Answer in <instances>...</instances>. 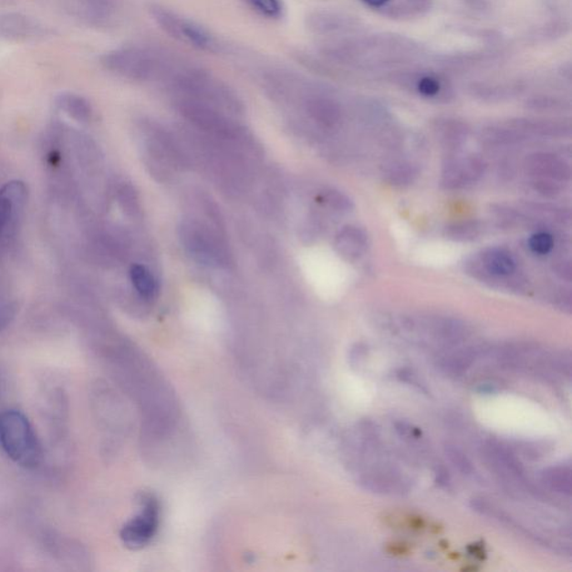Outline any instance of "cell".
<instances>
[{"mask_svg":"<svg viewBox=\"0 0 572 572\" xmlns=\"http://www.w3.org/2000/svg\"><path fill=\"white\" fill-rule=\"evenodd\" d=\"M179 238L182 247L199 265L208 267H228L231 254L220 228L197 220H186L179 226Z\"/></svg>","mask_w":572,"mask_h":572,"instance_id":"277c9868","label":"cell"},{"mask_svg":"<svg viewBox=\"0 0 572 572\" xmlns=\"http://www.w3.org/2000/svg\"><path fill=\"white\" fill-rule=\"evenodd\" d=\"M395 427L396 432L401 437H412V439H417V437H420L421 435V431L419 429H415V427H412L405 421L396 422Z\"/></svg>","mask_w":572,"mask_h":572,"instance_id":"44dd1931","label":"cell"},{"mask_svg":"<svg viewBox=\"0 0 572 572\" xmlns=\"http://www.w3.org/2000/svg\"><path fill=\"white\" fill-rule=\"evenodd\" d=\"M27 191L21 182H8L0 191V241L6 235L8 227L26 201Z\"/></svg>","mask_w":572,"mask_h":572,"instance_id":"9c48e42d","label":"cell"},{"mask_svg":"<svg viewBox=\"0 0 572 572\" xmlns=\"http://www.w3.org/2000/svg\"><path fill=\"white\" fill-rule=\"evenodd\" d=\"M102 64L114 76L129 81L147 82L167 73L158 53L137 45L113 49L103 57Z\"/></svg>","mask_w":572,"mask_h":572,"instance_id":"5b68a950","label":"cell"},{"mask_svg":"<svg viewBox=\"0 0 572 572\" xmlns=\"http://www.w3.org/2000/svg\"><path fill=\"white\" fill-rule=\"evenodd\" d=\"M436 484L442 487H445L450 484V475L444 467H440L435 473Z\"/></svg>","mask_w":572,"mask_h":572,"instance_id":"7402d4cb","label":"cell"},{"mask_svg":"<svg viewBox=\"0 0 572 572\" xmlns=\"http://www.w3.org/2000/svg\"><path fill=\"white\" fill-rule=\"evenodd\" d=\"M445 452L452 465L461 472L462 474L471 475L474 472L473 464L467 459V456L455 446L446 445Z\"/></svg>","mask_w":572,"mask_h":572,"instance_id":"ac0fdd59","label":"cell"},{"mask_svg":"<svg viewBox=\"0 0 572 572\" xmlns=\"http://www.w3.org/2000/svg\"><path fill=\"white\" fill-rule=\"evenodd\" d=\"M39 27L32 19L19 14H8L0 18V34L11 39H26L36 36Z\"/></svg>","mask_w":572,"mask_h":572,"instance_id":"30bf717a","label":"cell"},{"mask_svg":"<svg viewBox=\"0 0 572 572\" xmlns=\"http://www.w3.org/2000/svg\"><path fill=\"white\" fill-rule=\"evenodd\" d=\"M139 132L142 136L144 165L157 181H171L176 172L192 166L187 149L162 124L144 119L139 123Z\"/></svg>","mask_w":572,"mask_h":572,"instance_id":"6da1fadb","label":"cell"},{"mask_svg":"<svg viewBox=\"0 0 572 572\" xmlns=\"http://www.w3.org/2000/svg\"><path fill=\"white\" fill-rule=\"evenodd\" d=\"M158 500L152 494H144L139 497V511L120 531L123 545L129 549H141L151 541L159 525Z\"/></svg>","mask_w":572,"mask_h":572,"instance_id":"52a82bcc","label":"cell"},{"mask_svg":"<svg viewBox=\"0 0 572 572\" xmlns=\"http://www.w3.org/2000/svg\"><path fill=\"white\" fill-rule=\"evenodd\" d=\"M529 244L531 250L536 254H539V255H546L555 245L554 237L548 233L535 234V235L530 238Z\"/></svg>","mask_w":572,"mask_h":572,"instance_id":"d6986e66","label":"cell"},{"mask_svg":"<svg viewBox=\"0 0 572 572\" xmlns=\"http://www.w3.org/2000/svg\"><path fill=\"white\" fill-rule=\"evenodd\" d=\"M242 2L253 12L272 21L285 17L286 5L283 0H242Z\"/></svg>","mask_w":572,"mask_h":572,"instance_id":"9a60e30c","label":"cell"},{"mask_svg":"<svg viewBox=\"0 0 572 572\" xmlns=\"http://www.w3.org/2000/svg\"><path fill=\"white\" fill-rule=\"evenodd\" d=\"M0 447L9 459L24 469L34 470L42 464L41 442L21 411L11 410L0 414Z\"/></svg>","mask_w":572,"mask_h":572,"instance_id":"3957f363","label":"cell"},{"mask_svg":"<svg viewBox=\"0 0 572 572\" xmlns=\"http://www.w3.org/2000/svg\"><path fill=\"white\" fill-rule=\"evenodd\" d=\"M368 5L374 7H380L382 5H385L388 0H365Z\"/></svg>","mask_w":572,"mask_h":572,"instance_id":"603a6c76","label":"cell"},{"mask_svg":"<svg viewBox=\"0 0 572 572\" xmlns=\"http://www.w3.org/2000/svg\"><path fill=\"white\" fill-rule=\"evenodd\" d=\"M171 86L177 97L197 99L233 117L244 113V104L226 83L198 68H182L171 74Z\"/></svg>","mask_w":572,"mask_h":572,"instance_id":"7a4b0ae2","label":"cell"},{"mask_svg":"<svg viewBox=\"0 0 572 572\" xmlns=\"http://www.w3.org/2000/svg\"><path fill=\"white\" fill-rule=\"evenodd\" d=\"M131 285L137 296L143 302L151 303L156 298L159 291L158 282L148 267L142 265H133L129 270Z\"/></svg>","mask_w":572,"mask_h":572,"instance_id":"8fae6325","label":"cell"},{"mask_svg":"<svg viewBox=\"0 0 572 572\" xmlns=\"http://www.w3.org/2000/svg\"><path fill=\"white\" fill-rule=\"evenodd\" d=\"M67 11L84 24L109 26L117 16L118 0H63Z\"/></svg>","mask_w":572,"mask_h":572,"instance_id":"ba28073f","label":"cell"},{"mask_svg":"<svg viewBox=\"0 0 572 572\" xmlns=\"http://www.w3.org/2000/svg\"><path fill=\"white\" fill-rule=\"evenodd\" d=\"M119 201H120L123 212L128 216H139V213L141 210L140 201H139L136 189L131 185H124L120 188V191H119Z\"/></svg>","mask_w":572,"mask_h":572,"instance_id":"e0dca14e","label":"cell"},{"mask_svg":"<svg viewBox=\"0 0 572 572\" xmlns=\"http://www.w3.org/2000/svg\"><path fill=\"white\" fill-rule=\"evenodd\" d=\"M149 15L159 28L177 42L188 45L198 51L215 53L220 51L221 44L217 38L203 25L191 18L182 16L163 5H149Z\"/></svg>","mask_w":572,"mask_h":572,"instance_id":"8992f818","label":"cell"},{"mask_svg":"<svg viewBox=\"0 0 572 572\" xmlns=\"http://www.w3.org/2000/svg\"><path fill=\"white\" fill-rule=\"evenodd\" d=\"M542 480L551 490L558 494H571V470L568 466H556L546 469L542 473Z\"/></svg>","mask_w":572,"mask_h":572,"instance_id":"5bb4252c","label":"cell"},{"mask_svg":"<svg viewBox=\"0 0 572 572\" xmlns=\"http://www.w3.org/2000/svg\"><path fill=\"white\" fill-rule=\"evenodd\" d=\"M58 107L78 121H88L91 118V106L86 99L77 94H63L58 98Z\"/></svg>","mask_w":572,"mask_h":572,"instance_id":"4fadbf2b","label":"cell"},{"mask_svg":"<svg viewBox=\"0 0 572 572\" xmlns=\"http://www.w3.org/2000/svg\"><path fill=\"white\" fill-rule=\"evenodd\" d=\"M361 236L356 230L342 231L337 236L336 247L341 255L347 257H355L361 251Z\"/></svg>","mask_w":572,"mask_h":572,"instance_id":"2e32d148","label":"cell"},{"mask_svg":"<svg viewBox=\"0 0 572 572\" xmlns=\"http://www.w3.org/2000/svg\"><path fill=\"white\" fill-rule=\"evenodd\" d=\"M420 92L425 97H434L440 91V83L432 78H424L419 84Z\"/></svg>","mask_w":572,"mask_h":572,"instance_id":"ffe728a7","label":"cell"},{"mask_svg":"<svg viewBox=\"0 0 572 572\" xmlns=\"http://www.w3.org/2000/svg\"><path fill=\"white\" fill-rule=\"evenodd\" d=\"M484 265L492 275L505 276L515 270L514 257L504 250H490L484 255Z\"/></svg>","mask_w":572,"mask_h":572,"instance_id":"7c38bea8","label":"cell"}]
</instances>
